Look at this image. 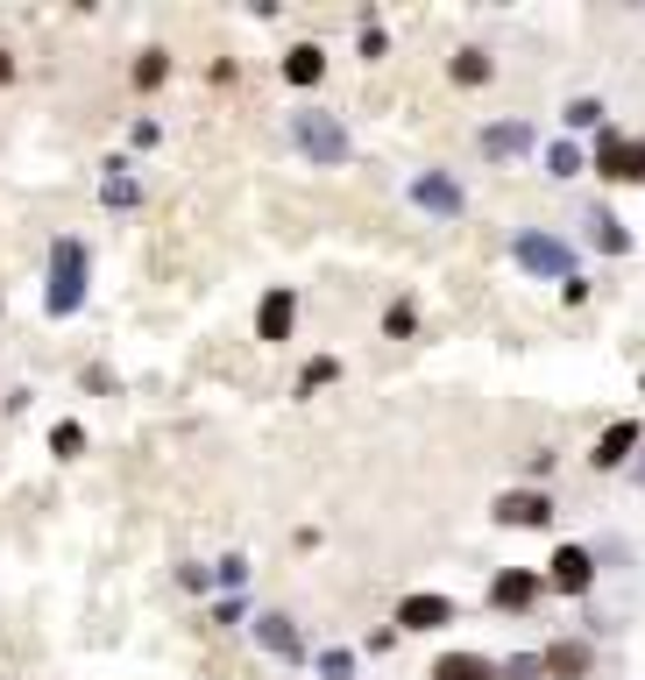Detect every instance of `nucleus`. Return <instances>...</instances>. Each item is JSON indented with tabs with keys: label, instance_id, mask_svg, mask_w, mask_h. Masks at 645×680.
<instances>
[{
	"label": "nucleus",
	"instance_id": "nucleus-1",
	"mask_svg": "<svg viewBox=\"0 0 645 680\" xmlns=\"http://www.w3.org/2000/svg\"><path fill=\"white\" fill-rule=\"evenodd\" d=\"M291 142L312 163H348V120L326 107H291Z\"/></svg>",
	"mask_w": 645,
	"mask_h": 680
},
{
	"label": "nucleus",
	"instance_id": "nucleus-2",
	"mask_svg": "<svg viewBox=\"0 0 645 680\" xmlns=\"http://www.w3.org/2000/svg\"><path fill=\"white\" fill-rule=\"evenodd\" d=\"M43 306H50L57 320L85 306V249L79 241H57L50 249V291H43Z\"/></svg>",
	"mask_w": 645,
	"mask_h": 680
},
{
	"label": "nucleus",
	"instance_id": "nucleus-3",
	"mask_svg": "<svg viewBox=\"0 0 645 680\" xmlns=\"http://www.w3.org/2000/svg\"><path fill=\"white\" fill-rule=\"evenodd\" d=\"M518 263L539 269V277H575V249L561 234H546V227H525L518 234Z\"/></svg>",
	"mask_w": 645,
	"mask_h": 680
},
{
	"label": "nucleus",
	"instance_id": "nucleus-4",
	"mask_svg": "<svg viewBox=\"0 0 645 680\" xmlns=\"http://www.w3.org/2000/svg\"><path fill=\"white\" fill-rule=\"evenodd\" d=\"M412 199L426 206V214H440V220H461V206H469V199H461V185H454L447 171H426V177L412 185Z\"/></svg>",
	"mask_w": 645,
	"mask_h": 680
},
{
	"label": "nucleus",
	"instance_id": "nucleus-5",
	"mask_svg": "<svg viewBox=\"0 0 645 680\" xmlns=\"http://www.w3.org/2000/svg\"><path fill=\"white\" fill-rule=\"evenodd\" d=\"M398 624L404 631H440V624H454V602H447V596H404Z\"/></svg>",
	"mask_w": 645,
	"mask_h": 680
},
{
	"label": "nucleus",
	"instance_id": "nucleus-6",
	"mask_svg": "<svg viewBox=\"0 0 645 680\" xmlns=\"http://www.w3.org/2000/svg\"><path fill=\"white\" fill-rule=\"evenodd\" d=\"M546 581L561 588V596H581V588L596 581V561H589L581 546H561V553H553V574H546Z\"/></svg>",
	"mask_w": 645,
	"mask_h": 680
},
{
	"label": "nucleus",
	"instance_id": "nucleus-7",
	"mask_svg": "<svg viewBox=\"0 0 645 680\" xmlns=\"http://www.w3.org/2000/svg\"><path fill=\"white\" fill-rule=\"evenodd\" d=\"M291 326H298V298L291 291H269L263 312H256V334L263 341H291Z\"/></svg>",
	"mask_w": 645,
	"mask_h": 680
},
{
	"label": "nucleus",
	"instance_id": "nucleus-8",
	"mask_svg": "<svg viewBox=\"0 0 645 680\" xmlns=\"http://www.w3.org/2000/svg\"><path fill=\"white\" fill-rule=\"evenodd\" d=\"M553 518V504L539 489H511V496H497V525H546Z\"/></svg>",
	"mask_w": 645,
	"mask_h": 680
},
{
	"label": "nucleus",
	"instance_id": "nucleus-9",
	"mask_svg": "<svg viewBox=\"0 0 645 680\" xmlns=\"http://www.w3.org/2000/svg\"><path fill=\"white\" fill-rule=\"evenodd\" d=\"M256 645H263V653H277V659H298V624L284 610H263L256 616Z\"/></svg>",
	"mask_w": 645,
	"mask_h": 680
},
{
	"label": "nucleus",
	"instance_id": "nucleus-10",
	"mask_svg": "<svg viewBox=\"0 0 645 680\" xmlns=\"http://www.w3.org/2000/svg\"><path fill=\"white\" fill-rule=\"evenodd\" d=\"M489 602H497V610H532L539 602V574H497V581H489Z\"/></svg>",
	"mask_w": 645,
	"mask_h": 680
},
{
	"label": "nucleus",
	"instance_id": "nucleus-11",
	"mask_svg": "<svg viewBox=\"0 0 645 680\" xmlns=\"http://www.w3.org/2000/svg\"><path fill=\"white\" fill-rule=\"evenodd\" d=\"M539 659H546V673H553V680H581V673H589V645H581V638H561V645H546Z\"/></svg>",
	"mask_w": 645,
	"mask_h": 680
},
{
	"label": "nucleus",
	"instance_id": "nucleus-12",
	"mask_svg": "<svg viewBox=\"0 0 645 680\" xmlns=\"http://www.w3.org/2000/svg\"><path fill=\"white\" fill-rule=\"evenodd\" d=\"M532 149V128L525 120H497V128H483V157H525Z\"/></svg>",
	"mask_w": 645,
	"mask_h": 680
},
{
	"label": "nucleus",
	"instance_id": "nucleus-13",
	"mask_svg": "<svg viewBox=\"0 0 645 680\" xmlns=\"http://www.w3.org/2000/svg\"><path fill=\"white\" fill-rule=\"evenodd\" d=\"M581 227H589V241H596L603 255H624V249H632V234H624V227L610 220L603 206H589V214H581Z\"/></svg>",
	"mask_w": 645,
	"mask_h": 680
},
{
	"label": "nucleus",
	"instance_id": "nucleus-14",
	"mask_svg": "<svg viewBox=\"0 0 645 680\" xmlns=\"http://www.w3.org/2000/svg\"><path fill=\"white\" fill-rule=\"evenodd\" d=\"M433 680H497V667H489L483 653H447L440 667H433Z\"/></svg>",
	"mask_w": 645,
	"mask_h": 680
},
{
	"label": "nucleus",
	"instance_id": "nucleus-15",
	"mask_svg": "<svg viewBox=\"0 0 645 680\" xmlns=\"http://www.w3.org/2000/svg\"><path fill=\"white\" fill-rule=\"evenodd\" d=\"M320 71H326V50H320V43H298V50L284 57V79H291V85H312Z\"/></svg>",
	"mask_w": 645,
	"mask_h": 680
},
{
	"label": "nucleus",
	"instance_id": "nucleus-16",
	"mask_svg": "<svg viewBox=\"0 0 645 680\" xmlns=\"http://www.w3.org/2000/svg\"><path fill=\"white\" fill-rule=\"evenodd\" d=\"M632 453H638V426H610L603 447H596V468H618V461H632Z\"/></svg>",
	"mask_w": 645,
	"mask_h": 680
},
{
	"label": "nucleus",
	"instance_id": "nucleus-17",
	"mask_svg": "<svg viewBox=\"0 0 645 680\" xmlns=\"http://www.w3.org/2000/svg\"><path fill=\"white\" fill-rule=\"evenodd\" d=\"M624 142H632V135H618V128H603V142H596V171H603L610 185H618V171H624Z\"/></svg>",
	"mask_w": 645,
	"mask_h": 680
},
{
	"label": "nucleus",
	"instance_id": "nucleus-18",
	"mask_svg": "<svg viewBox=\"0 0 645 680\" xmlns=\"http://www.w3.org/2000/svg\"><path fill=\"white\" fill-rule=\"evenodd\" d=\"M454 79H461V85H483V79H489V57H483V50H461V57H454Z\"/></svg>",
	"mask_w": 645,
	"mask_h": 680
},
{
	"label": "nucleus",
	"instance_id": "nucleus-19",
	"mask_svg": "<svg viewBox=\"0 0 645 680\" xmlns=\"http://www.w3.org/2000/svg\"><path fill=\"white\" fill-rule=\"evenodd\" d=\"M320 673H326V680H355V653H348V645H334V653H320Z\"/></svg>",
	"mask_w": 645,
	"mask_h": 680
},
{
	"label": "nucleus",
	"instance_id": "nucleus-20",
	"mask_svg": "<svg viewBox=\"0 0 645 680\" xmlns=\"http://www.w3.org/2000/svg\"><path fill=\"white\" fill-rule=\"evenodd\" d=\"M546 163H553V177H575V171H589L575 142H553V157H546Z\"/></svg>",
	"mask_w": 645,
	"mask_h": 680
},
{
	"label": "nucleus",
	"instance_id": "nucleus-21",
	"mask_svg": "<svg viewBox=\"0 0 645 680\" xmlns=\"http://www.w3.org/2000/svg\"><path fill=\"white\" fill-rule=\"evenodd\" d=\"M618 185H645V142H624V171Z\"/></svg>",
	"mask_w": 645,
	"mask_h": 680
},
{
	"label": "nucleus",
	"instance_id": "nucleus-22",
	"mask_svg": "<svg viewBox=\"0 0 645 680\" xmlns=\"http://www.w3.org/2000/svg\"><path fill=\"white\" fill-rule=\"evenodd\" d=\"M163 71H171V65H163V50H142V65H135V85H163Z\"/></svg>",
	"mask_w": 645,
	"mask_h": 680
},
{
	"label": "nucleus",
	"instance_id": "nucleus-23",
	"mask_svg": "<svg viewBox=\"0 0 645 680\" xmlns=\"http://www.w3.org/2000/svg\"><path fill=\"white\" fill-rule=\"evenodd\" d=\"M539 673H546V659H539V653H518L511 667H504V680H539Z\"/></svg>",
	"mask_w": 645,
	"mask_h": 680
},
{
	"label": "nucleus",
	"instance_id": "nucleus-24",
	"mask_svg": "<svg viewBox=\"0 0 645 680\" xmlns=\"http://www.w3.org/2000/svg\"><path fill=\"white\" fill-rule=\"evenodd\" d=\"M596 120H603L596 100H575V107H567V128H596Z\"/></svg>",
	"mask_w": 645,
	"mask_h": 680
},
{
	"label": "nucleus",
	"instance_id": "nucleus-25",
	"mask_svg": "<svg viewBox=\"0 0 645 680\" xmlns=\"http://www.w3.org/2000/svg\"><path fill=\"white\" fill-rule=\"evenodd\" d=\"M128 199H135V185L122 177V163H114V177H107V206H128Z\"/></svg>",
	"mask_w": 645,
	"mask_h": 680
},
{
	"label": "nucleus",
	"instance_id": "nucleus-26",
	"mask_svg": "<svg viewBox=\"0 0 645 680\" xmlns=\"http://www.w3.org/2000/svg\"><path fill=\"white\" fill-rule=\"evenodd\" d=\"M50 447H57V453H79V447H85V433H79V426H57V433H50Z\"/></svg>",
	"mask_w": 645,
	"mask_h": 680
},
{
	"label": "nucleus",
	"instance_id": "nucleus-27",
	"mask_svg": "<svg viewBox=\"0 0 645 680\" xmlns=\"http://www.w3.org/2000/svg\"><path fill=\"white\" fill-rule=\"evenodd\" d=\"M383 326H390V334L404 341V334H412V306H390V312H383Z\"/></svg>",
	"mask_w": 645,
	"mask_h": 680
},
{
	"label": "nucleus",
	"instance_id": "nucleus-28",
	"mask_svg": "<svg viewBox=\"0 0 645 680\" xmlns=\"http://www.w3.org/2000/svg\"><path fill=\"white\" fill-rule=\"evenodd\" d=\"M638 482H645V461H638Z\"/></svg>",
	"mask_w": 645,
	"mask_h": 680
}]
</instances>
